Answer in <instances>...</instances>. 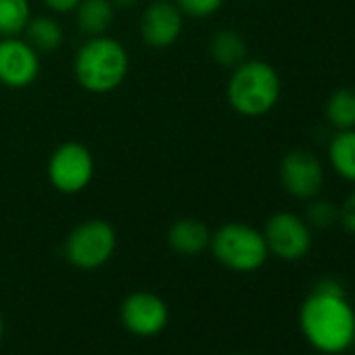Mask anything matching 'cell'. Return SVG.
Segmentation results:
<instances>
[{"label":"cell","instance_id":"obj_1","mask_svg":"<svg viewBox=\"0 0 355 355\" xmlns=\"http://www.w3.org/2000/svg\"><path fill=\"white\" fill-rule=\"evenodd\" d=\"M305 340L324 355H340L355 345V309L334 278H322L299 309Z\"/></svg>","mask_w":355,"mask_h":355},{"label":"cell","instance_id":"obj_2","mask_svg":"<svg viewBox=\"0 0 355 355\" xmlns=\"http://www.w3.org/2000/svg\"><path fill=\"white\" fill-rule=\"evenodd\" d=\"M128 71L130 55L125 46L107 34L86 38L73 59V73L78 84L92 94H109L117 90L123 84Z\"/></svg>","mask_w":355,"mask_h":355},{"label":"cell","instance_id":"obj_3","mask_svg":"<svg viewBox=\"0 0 355 355\" xmlns=\"http://www.w3.org/2000/svg\"><path fill=\"white\" fill-rule=\"evenodd\" d=\"M282 92L278 71L259 59H247L232 69L226 84L228 105L243 117H261L270 113Z\"/></svg>","mask_w":355,"mask_h":355},{"label":"cell","instance_id":"obj_4","mask_svg":"<svg viewBox=\"0 0 355 355\" xmlns=\"http://www.w3.org/2000/svg\"><path fill=\"white\" fill-rule=\"evenodd\" d=\"M209 249L224 268L245 274L259 270L270 255L263 232L243 222H228L211 232Z\"/></svg>","mask_w":355,"mask_h":355},{"label":"cell","instance_id":"obj_5","mask_svg":"<svg viewBox=\"0 0 355 355\" xmlns=\"http://www.w3.org/2000/svg\"><path fill=\"white\" fill-rule=\"evenodd\" d=\"M117 247V234L105 220H86L78 224L65 241V257L73 268L96 270L105 266Z\"/></svg>","mask_w":355,"mask_h":355},{"label":"cell","instance_id":"obj_6","mask_svg":"<svg viewBox=\"0 0 355 355\" xmlns=\"http://www.w3.org/2000/svg\"><path fill=\"white\" fill-rule=\"evenodd\" d=\"M51 187L61 195H78L86 191L94 178V157L82 142L69 140L59 144L46 163Z\"/></svg>","mask_w":355,"mask_h":355},{"label":"cell","instance_id":"obj_7","mask_svg":"<svg viewBox=\"0 0 355 355\" xmlns=\"http://www.w3.org/2000/svg\"><path fill=\"white\" fill-rule=\"evenodd\" d=\"M263 239L270 255L282 261H299L311 249V226L293 211L274 214L263 226Z\"/></svg>","mask_w":355,"mask_h":355},{"label":"cell","instance_id":"obj_8","mask_svg":"<svg viewBox=\"0 0 355 355\" xmlns=\"http://www.w3.org/2000/svg\"><path fill=\"white\" fill-rule=\"evenodd\" d=\"M282 189L299 201H311L322 193L324 187V165L307 148L288 150L278 167Z\"/></svg>","mask_w":355,"mask_h":355},{"label":"cell","instance_id":"obj_9","mask_svg":"<svg viewBox=\"0 0 355 355\" xmlns=\"http://www.w3.org/2000/svg\"><path fill=\"white\" fill-rule=\"evenodd\" d=\"M40 76V55L26 38H0V86L11 90L30 88Z\"/></svg>","mask_w":355,"mask_h":355},{"label":"cell","instance_id":"obj_10","mask_svg":"<svg viewBox=\"0 0 355 355\" xmlns=\"http://www.w3.org/2000/svg\"><path fill=\"white\" fill-rule=\"evenodd\" d=\"M184 13L175 3H148L140 15V38L150 49H169L182 36Z\"/></svg>","mask_w":355,"mask_h":355},{"label":"cell","instance_id":"obj_11","mask_svg":"<svg viewBox=\"0 0 355 355\" xmlns=\"http://www.w3.org/2000/svg\"><path fill=\"white\" fill-rule=\"evenodd\" d=\"M119 313H121L123 326L132 334H138V336L159 334L165 328L167 318H169V311L163 299L146 291H138L125 297Z\"/></svg>","mask_w":355,"mask_h":355},{"label":"cell","instance_id":"obj_12","mask_svg":"<svg viewBox=\"0 0 355 355\" xmlns=\"http://www.w3.org/2000/svg\"><path fill=\"white\" fill-rule=\"evenodd\" d=\"M211 232L209 228L195 218H180L175 220L167 230L169 247L180 255H199L209 249Z\"/></svg>","mask_w":355,"mask_h":355},{"label":"cell","instance_id":"obj_13","mask_svg":"<svg viewBox=\"0 0 355 355\" xmlns=\"http://www.w3.org/2000/svg\"><path fill=\"white\" fill-rule=\"evenodd\" d=\"M73 13L80 34L92 38L109 32L117 11L109 0H80V5L76 7Z\"/></svg>","mask_w":355,"mask_h":355},{"label":"cell","instance_id":"obj_14","mask_svg":"<svg viewBox=\"0 0 355 355\" xmlns=\"http://www.w3.org/2000/svg\"><path fill=\"white\" fill-rule=\"evenodd\" d=\"M24 38L28 40V44L42 57V55H51L57 53L65 40L63 28L61 24L51 17V15H38V17H30L26 30H24Z\"/></svg>","mask_w":355,"mask_h":355},{"label":"cell","instance_id":"obj_15","mask_svg":"<svg viewBox=\"0 0 355 355\" xmlns=\"http://www.w3.org/2000/svg\"><path fill=\"white\" fill-rule=\"evenodd\" d=\"M328 163L338 178L355 184V128L336 130L328 142Z\"/></svg>","mask_w":355,"mask_h":355},{"label":"cell","instance_id":"obj_16","mask_svg":"<svg viewBox=\"0 0 355 355\" xmlns=\"http://www.w3.org/2000/svg\"><path fill=\"white\" fill-rule=\"evenodd\" d=\"M247 53H249L247 42L236 30H230V28L218 30L209 40V55L214 63H218L220 67H226V69L239 67L243 61H247Z\"/></svg>","mask_w":355,"mask_h":355},{"label":"cell","instance_id":"obj_17","mask_svg":"<svg viewBox=\"0 0 355 355\" xmlns=\"http://www.w3.org/2000/svg\"><path fill=\"white\" fill-rule=\"evenodd\" d=\"M326 121L334 130H351L355 128V88L340 86L336 88L324 105Z\"/></svg>","mask_w":355,"mask_h":355},{"label":"cell","instance_id":"obj_18","mask_svg":"<svg viewBox=\"0 0 355 355\" xmlns=\"http://www.w3.org/2000/svg\"><path fill=\"white\" fill-rule=\"evenodd\" d=\"M30 17V0H0V38L21 36Z\"/></svg>","mask_w":355,"mask_h":355},{"label":"cell","instance_id":"obj_19","mask_svg":"<svg viewBox=\"0 0 355 355\" xmlns=\"http://www.w3.org/2000/svg\"><path fill=\"white\" fill-rule=\"evenodd\" d=\"M305 222L311 226V228H330L334 224H338V207L332 205L330 201L326 199H311L307 209H305Z\"/></svg>","mask_w":355,"mask_h":355},{"label":"cell","instance_id":"obj_20","mask_svg":"<svg viewBox=\"0 0 355 355\" xmlns=\"http://www.w3.org/2000/svg\"><path fill=\"white\" fill-rule=\"evenodd\" d=\"M226 0H175L178 9L184 13V17H193V19H205L216 15Z\"/></svg>","mask_w":355,"mask_h":355},{"label":"cell","instance_id":"obj_21","mask_svg":"<svg viewBox=\"0 0 355 355\" xmlns=\"http://www.w3.org/2000/svg\"><path fill=\"white\" fill-rule=\"evenodd\" d=\"M338 224L355 236V191L338 207Z\"/></svg>","mask_w":355,"mask_h":355},{"label":"cell","instance_id":"obj_22","mask_svg":"<svg viewBox=\"0 0 355 355\" xmlns=\"http://www.w3.org/2000/svg\"><path fill=\"white\" fill-rule=\"evenodd\" d=\"M44 7L57 15H65V13H73L76 7L80 5V0H42Z\"/></svg>","mask_w":355,"mask_h":355},{"label":"cell","instance_id":"obj_23","mask_svg":"<svg viewBox=\"0 0 355 355\" xmlns=\"http://www.w3.org/2000/svg\"><path fill=\"white\" fill-rule=\"evenodd\" d=\"M109 3L115 7V11H128V9L136 7L138 0H109Z\"/></svg>","mask_w":355,"mask_h":355},{"label":"cell","instance_id":"obj_24","mask_svg":"<svg viewBox=\"0 0 355 355\" xmlns=\"http://www.w3.org/2000/svg\"><path fill=\"white\" fill-rule=\"evenodd\" d=\"M0 336H3V315H0Z\"/></svg>","mask_w":355,"mask_h":355},{"label":"cell","instance_id":"obj_25","mask_svg":"<svg viewBox=\"0 0 355 355\" xmlns=\"http://www.w3.org/2000/svg\"><path fill=\"white\" fill-rule=\"evenodd\" d=\"M150 3H167V0H150Z\"/></svg>","mask_w":355,"mask_h":355}]
</instances>
